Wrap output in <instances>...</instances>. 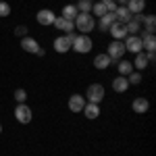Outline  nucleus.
<instances>
[{"label": "nucleus", "mask_w": 156, "mask_h": 156, "mask_svg": "<svg viewBox=\"0 0 156 156\" xmlns=\"http://www.w3.org/2000/svg\"><path fill=\"white\" fill-rule=\"evenodd\" d=\"M100 2H102V6L106 9V12H115V11H117V6H119L115 0H100Z\"/></svg>", "instance_id": "obj_29"}, {"label": "nucleus", "mask_w": 156, "mask_h": 156, "mask_svg": "<svg viewBox=\"0 0 156 156\" xmlns=\"http://www.w3.org/2000/svg\"><path fill=\"white\" fill-rule=\"evenodd\" d=\"M125 44L121 42V40H112L110 44H108V50H106V54L110 56V60H121L123 56H125Z\"/></svg>", "instance_id": "obj_5"}, {"label": "nucleus", "mask_w": 156, "mask_h": 156, "mask_svg": "<svg viewBox=\"0 0 156 156\" xmlns=\"http://www.w3.org/2000/svg\"><path fill=\"white\" fill-rule=\"evenodd\" d=\"M71 2H77V0H71Z\"/></svg>", "instance_id": "obj_37"}, {"label": "nucleus", "mask_w": 156, "mask_h": 156, "mask_svg": "<svg viewBox=\"0 0 156 156\" xmlns=\"http://www.w3.org/2000/svg\"><path fill=\"white\" fill-rule=\"evenodd\" d=\"M140 37H142V44H144V50H146V52H148V50H156V37H154V34L144 31Z\"/></svg>", "instance_id": "obj_19"}, {"label": "nucleus", "mask_w": 156, "mask_h": 156, "mask_svg": "<svg viewBox=\"0 0 156 156\" xmlns=\"http://www.w3.org/2000/svg\"><path fill=\"white\" fill-rule=\"evenodd\" d=\"M85 106V98L81 96V94H73L71 98H69V110L71 112H81Z\"/></svg>", "instance_id": "obj_9"}, {"label": "nucleus", "mask_w": 156, "mask_h": 156, "mask_svg": "<svg viewBox=\"0 0 156 156\" xmlns=\"http://www.w3.org/2000/svg\"><path fill=\"white\" fill-rule=\"evenodd\" d=\"M146 58H148V62H154L156 60V52L154 50H148V52H146Z\"/></svg>", "instance_id": "obj_33"}, {"label": "nucleus", "mask_w": 156, "mask_h": 156, "mask_svg": "<svg viewBox=\"0 0 156 156\" xmlns=\"http://www.w3.org/2000/svg\"><path fill=\"white\" fill-rule=\"evenodd\" d=\"M92 12H94V17H102V15H106V9L102 6V2H94V6H92Z\"/></svg>", "instance_id": "obj_28"}, {"label": "nucleus", "mask_w": 156, "mask_h": 156, "mask_svg": "<svg viewBox=\"0 0 156 156\" xmlns=\"http://www.w3.org/2000/svg\"><path fill=\"white\" fill-rule=\"evenodd\" d=\"M108 31H110L112 40H123V37H127V29H125V25L119 23V21L110 25V29H108Z\"/></svg>", "instance_id": "obj_13"}, {"label": "nucleus", "mask_w": 156, "mask_h": 156, "mask_svg": "<svg viewBox=\"0 0 156 156\" xmlns=\"http://www.w3.org/2000/svg\"><path fill=\"white\" fill-rule=\"evenodd\" d=\"M125 29H127L129 36H137V34L142 31V25L135 23V21H129V23H125Z\"/></svg>", "instance_id": "obj_26"}, {"label": "nucleus", "mask_w": 156, "mask_h": 156, "mask_svg": "<svg viewBox=\"0 0 156 156\" xmlns=\"http://www.w3.org/2000/svg\"><path fill=\"white\" fill-rule=\"evenodd\" d=\"M77 11L79 12H92V6H94V2L92 0H77Z\"/></svg>", "instance_id": "obj_25"}, {"label": "nucleus", "mask_w": 156, "mask_h": 156, "mask_svg": "<svg viewBox=\"0 0 156 156\" xmlns=\"http://www.w3.org/2000/svg\"><path fill=\"white\" fill-rule=\"evenodd\" d=\"M21 48H23L25 52H31V54H36L37 48H40V44H37V40H34L31 36H25V37H21Z\"/></svg>", "instance_id": "obj_11"}, {"label": "nucleus", "mask_w": 156, "mask_h": 156, "mask_svg": "<svg viewBox=\"0 0 156 156\" xmlns=\"http://www.w3.org/2000/svg\"><path fill=\"white\" fill-rule=\"evenodd\" d=\"M92 48H94V42H92V37H90V36H85V34H81V36H75L71 50H75L77 54H87Z\"/></svg>", "instance_id": "obj_2"}, {"label": "nucleus", "mask_w": 156, "mask_h": 156, "mask_svg": "<svg viewBox=\"0 0 156 156\" xmlns=\"http://www.w3.org/2000/svg\"><path fill=\"white\" fill-rule=\"evenodd\" d=\"M83 112L87 119H98L100 117V104H92V102H85V106H83Z\"/></svg>", "instance_id": "obj_17"}, {"label": "nucleus", "mask_w": 156, "mask_h": 156, "mask_svg": "<svg viewBox=\"0 0 156 156\" xmlns=\"http://www.w3.org/2000/svg\"><path fill=\"white\" fill-rule=\"evenodd\" d=\"M115 2H117V4H119V6H125V4H127V2H129V0H115Z\"/></svg>", "instance_id": "obj_35"}, {"label": "nucleus", "mask_w": 156, "mask_h": 156, "mask_svg": "<svg viewBox=\"0 0 156 156\" xmlns=\"http://www.w3.org/2000/svg\"><path fill=\"white\" fill-rule=\"evenodd\" d=\"M52 25H54L56 29H60V31H65V34H71V31H75V25H73V21H67V19H62V17H56Z\"/></svg>", "instance_id": "obj_14"}, {"label": "nucleus", "mask_w": 156, "mask_h": 156, "mask_svg": "<svg viewBox=\"0 0 156 156\" xmlns=\"http://www.w3.org/2000/svg\"><path fill=\"white\" fill-rule=\"evenodd\" d=\"M123 44H125L127 52H133V54L144 52V44H142V37L140 36H127V42H123Z\"/></svg>", "instance_id": "obj_7"}, {"label": "nucleus", "mask_w": 156, "mask_h": 156, "mask_svg": "<svg viewBox=\"0 0 156 156\" xmlns=\"http://www.w3.org/2000/svg\"><path fill=\"white\" fill-rule=\"evenodd\" d=\"M15 100H17V102H19V104H25V102H27V92H25V90H21V87H19V90H17V92H15Z\"/></svg>", "instance_id": "obj_30"}, {"label": "nucleus", "mask_w": 156, "mask_h": 156, "mask_svg": "<svg viewBox=\"0 0 156 156\" xmlns=\"http://www.w3.org/2000/svg\"><path fill=\"white\" fill-rule=\"evenodd\" d=\"M54 19H56V15L50 11V9H42V11H37V15H36V21L40 25H52L54 23Z\"/></svg>", "instance_id": "obj_8"}, {"label": "nucleus", "mask_w": 156, "mask_h": 156, "mask_svg": "<svg viewBox=\"0 0 156 156\" xmlns=\"http://www.w3.org/2000/svg\"><path fill=\"white\" fill-rule=\"evenodd\" d=\"M15 34L19 37H25V36H29V27L27 25H17V29H15Z\"/></svg>", "instance_id": "obj_32"}, {"label": "nucleus", "mask_w": 156, "mask_h": 156, "mask_svg": "<svg viewBox=\"0 0 156 156\" xmlns=\"http://www.w3.org/2000/svg\"><path fill=\"white\" fill-rule=\"evenodd\" d=\"M31 117H34V112H31V108L27 106V102L25 104H17V108H15V119L19 121L21 125H27L31 121Z\"/></svg>", "instance_id": "obj_6"}, {"label": "nucleus", "mask_w": 156, "mask_h": 156, "mask_svg": "<svg viewBox=\"0 0 156 156\" xmlns=\"http://www.w3.org/2000/svg\"><path fill=\"white\" fill-rule=\"evenodd\" d=\"M115 17H117V21H119V23H123V25L131 21V12H129V9H127V6H117Z\"/></svg>", "instance_id": "obj_18"}, {"label": "nucleus", "mask_w": 156, "mask_h": 156, "mask_svg": "<svg viewBox=\"0 0 156 156\" xmlns=\"http://www.w3.org/2000/svg\"><path fill=\"white\" fill-rule=\"evenodd\" d=\"M73 25H75V29H79L81 34L87 36L90 31H94V29H96V17H94L92 12H79V15L75 17Z\"/></svg>", "instance_id": "obj_1"}, {"label": "nucleus", "mask_w": 156, "mask_h": 156, "mask_svg": "<svg viewBox=\"0 0 156 156\" xmlns=\"http://www.w3.org/2000/svg\"><path fill=\"white\" fill-rule=\"evenodd\" d=\"M131 108H133V112H137V115H144V112H148V108H150V102H148V98L137 96V98H135V100L131 102Z\"/></svg>", "instance_id": "obj_10"}, {"label": "nucleus", "mask_w": 156, "mask_h": 156, "mask_svg": "<svg viewBox=\"0 0 156 156\" xmlns=\"http://www.w3.org/2000/svg\"><path fill=\"white\" fill-rule=\"evenodd\" d=\"M127 81H129V85H140L142 83V71H131L127 75Z\"/></svg>", "instance_id": "obj_27"}, {"label": "nucleus", "mask_w": 156, "mask_h": 156, "mask_svg": "<svg viewBox=\"0 0 156 156\" xmlns=\"http://www.w3.org/2000/svg\"><path fill=\"white\" fill-rule=\"evenodd\" d=\"M85 102H92V104H100L102 100H104V87L100 83H92L87 87V92H85Z\"/></svg>", "instance_id": "obj_4"}, {"label": "nucleus", "mask_w": 156, "mask_h": 156, "mask_svg": "<svg viewBox=\"0 0 156 156\" xmlns=\"http://www.w3.org/2000/svg\"><path fill=\"white\" fill-rule=\"evenodd\" d=\"M117 67H119V75H123V77H127L133 71V62H129V60H119Z\"/></svg>", "instance_id": "obj_23"}, {"label": "nucleus", "mask_w": 156, "mask_h": 156, "mask_svg": "<svg viewBox=\"0 0 156 156\" xmlns=\"http://www.w3.org/2000/svg\"><path fill=\"white\" fill-rule=\"evenodd\" d=\"M0 133H2V125H0Z\"/></svg>", "instance_id": "obj_36"}, {"label": "nucleus", "mask_w": 156, "mask_h": 156, "mask_svg": "<svg viewBox=\"0 0 156 156\" xmlns=\"http://www.w3.org/2000/svg\"><path fill=\"white\" fill-rule=\"evenodd\" d=\"M110 65H112V60H110V56H108L106 52H104V54H96V56H94V67H96V69H100V71L108 69Z\"/></svg>", "instance_id": "obj_15"}, {"label": "nucleus", "mask_w": 156, "mask_h": 156, "mask_svg": "<svg viewBox=\"0 0 156 156\" xmlns=\"http://www.w3.org/2000/svg\"><path fill=\"white\" fill-rule=\"evenodd\" d=\"M9 15H11V4L0 0V17H9Z\"/></svg>", "instance_id": "obj_31"}, {"label": "nucleus", "mask_w": 156, "mask_h": 156, "mask_svg": "<svg viewBox=\"0 0 156 156\" xmlns=\"http://www.w3.org/2000/svg\"><path fill=\"white\" fill-rule=\"evenodd\" d=\"M148 65H150V62H148V58H146V52H137V54H135V60H133V69L144 71Z\"/></svg>", "instance_id": "obj_22"}, {"label": "nucleus", "mask_w": 156, "mask_h": 156, "mask_svg": "<svg viewBox=\"0 0 156 156\" xmlns=\"http://www.w3.org/2000/svg\"><path fill=\"white\" fill-rule=\"evenodd\" d=\"M112 90H115L117 94L127 92V90H129V81H127V77H123V75L115 77V79H112Z\"/></svg>", "instance_id": "obj_16"}, {"label": "nucleus", "mask_w": 156, "mask_h": 156, "mask_svg": "<svg viewBox=\"0 0 156 156\" xmlns=\"http://www.w3.org/2000/svg\"><path fill=\"white\" fill-rule=\"evenodd\" d=\"M125 6L129 9V12H131V15H135V12H144V9H146V0H129Z\"/></svg>", "instance_id": "obj_21"}, {"label": "nucleus", "mask_w": 156, "mask_h": 156, "mask_svg": "<svg viewBox=\"0 0 156 156\" xmlns=\"http://www.w3.org/2000/svg\"><path fill=\"white\" fill-rule=\"evenodd\" d=\"M79 15V11H77V6L75 4H67L65 9H62V12H60V17L62 19H67V21H75V17Z\"/></svg>", "instance_id": "obj_20"}, {"label": "nucleus", "mask_w": 156, "mask_h": 156, "mask_svg": "<svg viewBox=\"0 0 156 156\" xmlns=\"http://www.w3.org/2000/svg\"><path fill=\"white\" fill-rule=\"evenodd\" d=\"M112 23H117V17H115V12H106V15H102V17H100L98 29H100V31H108Z\"/></svg>", "instance_id": "obj_12"}, {"label": "nucleus", "mask_w": 156, "mask_h": 156, "mask_svg": "<svg viewBox=\"0 0 156 156\" xmlns=\"http://www.w3.org/2000/svg\"><path fill=\"white\" fill-rule=\"evenodd\" d=\"M36 56H46V50L40 46V48H37V52H36Z\"/></svg>", "instance_id": "obj_34"}, {"label": "nucleus", "mask_w": 156, "mask_h": 156, "mask_svg": "<svg viewBox=\"0 0 156 156\" xmlns=\"http://www.w3.org/2000/svg\"><path fill=\"white\" fill-rule=\"evenodd\" d=\"M75 31H71V34H65V36H58L56 40H54V50L58 52V54H65V52H69L73 46V40H75Z\"/></svg>", "instance_id": "obj_3"}, {"label": "nucleus", "mask_w": 156, "mask_h": 156, "mask_svg": "<svg viewBox=\"0 0 156 156\" xmlns=\"http://www.w3.org/2000/svg\"><path fill=\"white\" fill-rule=\"evenodd\" d=\"M146 27V31L148 34H154V29H156V17L154 15H146L144 17V23H142Z\"/></svg>", "instance_id": "obj_24"}]
</instances>
